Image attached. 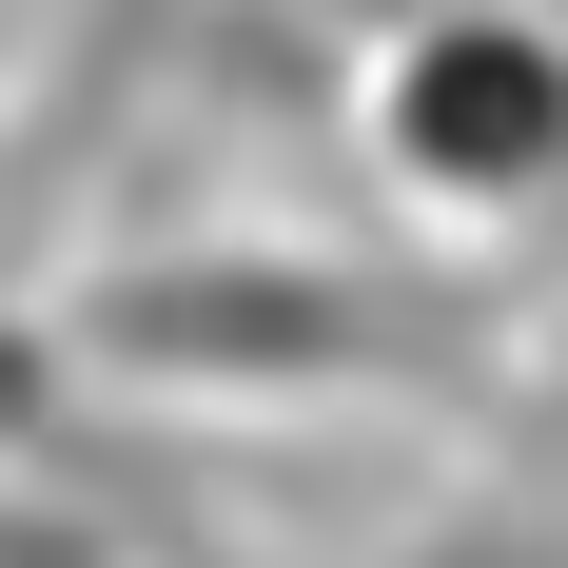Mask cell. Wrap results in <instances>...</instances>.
<instances>
[{"instance_id": "obj_1", "label": "cell", "mask_w": 568, "mask_h": 568, "mask_svg": "<svg viewBox=\"0 0 568 568\" xmlns=\"http://www.w3.org/2000/svg\"><path fill=\"white\" fill-rule=\"evenodd\" d=\"M79 373L373 412V393H490V314L432 275H353V255H138V275L79 294Z\"/></svg>"}, {"instance_id": "obj_2", "label": "cell", "mask_w": 568, "mask_h": 568, "mask_svg": "<svg viewBox=\"0 0 568 568\" xmlns=\"http://www.w3.org/2000/svg\"><path fill=\"white\" fill-rule=\"evenodd\" d=\"M412 196H452V216H529L568 176V40L549 20H432L393 59V99H373Z\"/></svg>"}, {"instance_id": "obj_3", "label": "cell", "mask_w": 568, "mask_h": 568, "mask_svg": "<svg viewBox=\"0 0 568 568\" xmlns=\"http://www.w3.org/2000/svg\"><path fill=\"white\" fill-rule=\"evenodd\" d=\"M510 412H529V452H568V314H549V353H529V393H510Z\"/></svg>"}]
</instances>
